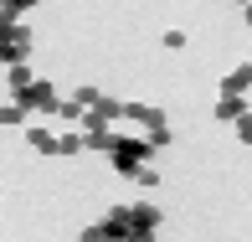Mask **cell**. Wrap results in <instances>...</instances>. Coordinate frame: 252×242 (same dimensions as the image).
Segmentation results:
<instances>
[{
	"label": "cell",
	"instance_id": "cell-22",
	"mask_svg": "<svg viewBox=\"0 0 252 242\" xmlns=\"http://www.w3.org/2000/svg\"><path fill=\"white\" fill-rule=\"evenodd\" d=\"M242 21H247V26H252V0H247V5H242Z\"/></svg>",
	"mask_w": 252,
	"mask_h": 242
},
{
	"label": "cell",
	"instance_id": "cell-1",
	"mask_svg": "<svg viewBox=\"0 0 252 242\" xmlns=\"http://www.w3.org/2000/svg\"><path fill=\"white\" fill-rule=\"evenodd\" d=\"M108 155H113V170L134 180V170L150 160V144H144V139H134V134H113V149H108Z\"/></svg>",
	"mask_w": 252,
	"mask_h": 242
},
{
	"label": "cell",
	"instance_id": "cell-4",
	"mask_svg": "<svg viewBox=\"0 0 252 242\" xmlns=\"http://www.w3.org/2000/svg\"><path fill=\"white\" fill-rule=\"evenodd\" d=\"M139 227V232H159V206L155 201H129V232ZM124 232V237H129Z\"/></svg>",
	"mask_w": 252,
	"mask_h": 242
},
{
	"label": "cell",
	"instance_id": "cell-7",
	"mask_svg": "<svg viewBox=\"0 0 252 242\" xmlns=\"http://www.w3.org/2000/svg\"><path fill=\"white\" fill-rule=\"evenodd\" d=\"M88 119H98V124H108V129H113V124L124 119V103H119V98H108V93H98V103L88 108Z\"/></svg>",
	"mask_w": 252,
	"mask_h": 242
},
{
	"label": "cell",
	"instance_id": "cell-20",
	"mask_svg": "<svg viewBox=\"0 0 252 242\" xmlns=\"http://www.w3.org/2000/svg\"><path fill=\"white\" fill-rule=\"evenodd\" d=\"M124 242H155V232H139V227H134V232L124 237Z\"/></svg>",
	"mask_w": 252,
	"mask_h": 242
},
{
	"label": "cell",
	"instance_id": "cell-5",
	"mask_svg": "<svg viewBox=\"0 0 252 242\" xmlns=\"http://www.w3.org/2000/svg\"><path fill=\"white\" fill-rule=\"evenodd\" d=\"M26 149L31 155H57V129L52 124H26Z\"/></svg>",
	"mask_w": 252,
	"mask_h": 242
},
{
	"label": "cell",
	"instance_id": "cell-9",
	"mask_svg": "<svg viewBox=\"0 0 252 242\" xmlns=\"http://www.w3.org/2000/svg\"><path fill=\"white\" fill-rule=\"evenodd\" d=\"M31 83H36V77H31V67H26V62H10V67H5V88H10V98H21Z\"/></svg>",
	"mask_w": 252,
	"mask_h": 242
},
{
	"label": "cell",
	"instance_id": "cell-8",
	"mask_svg": "<svg viewBox=\"0 0 252 242\" xmlns=\"http://www.w3.org/2000/svg\"><path fill=\"white\" fill-rule=\"evenodd\" d=\"M252 88V62H237L232 72L221 77V88H216V93H247Z\"/></svg>",
	"mask_w": 252,
	"mask_h": 242
},
{
	"label": "cell",
	"instance_id": "cell-19",
	"mask_svg": "<svg viewBox=\"0 0 252 242\" xmlns=\"http://www.w3.org/2000/svg\"><path fill=\"white\" fill-rule=\"evenodd\" d=\"M159 41H165V47H170V52H180V47H186V41H190V36H186V31H165V36H159Z\"/></svg>",
	"mask_w": 252,
	"mask_h": 242
},
{
	"label": "cell",
	"instance_id": "cell-15",
	"mask_svg": "<svg viewBox=\"0 0 252 242\" xmlns=\"http://www.w3.org/2000/svg\"><path fill=\"white\" fill-rule=\"evenodd\" d=\"M134 186H139V191H155L159 186V170L155 165H139V170H134Z\"/></svg>",
	"mask_w": 252,
	"mask_h": 242
},
{
	"label": "cell",
	"instance_id": "cell-17",
	"mask_svg": "<svg viewBox=\"0 0 252 242\" xmlns=\"http://www.w3.org/2000/svg\"><path fill=\"white\" fill-rule=\"evenodd\" d=\"M77 242H119V237H113L103 222H93V227H83V237H77Z\"/></svg>",
	"mask_w": 252,
	"mask_h": 242
},
{
	"label": "cell",
	"instance_id": "cell-10",
	"mask_svg": "<svg viewBox=\"0 0 252 242\" xmlns=\"http://www.w3.org/2000/svg\"><path fill=\"white\" fill-rule=\"evenodd\" d=\"M57 155H62V160H72V155H88L83 134H77V129H62V134H57Z\"/></svg>",
	"mask_w": 252,
	"mask_h": 242
},
{
	"label": "cell",
	"instance_id": "cell-13",
	"mask_svg": "<svg viewBox=\"0 0 252 242\" xmlns=\"http://www.w3.org/2000/svg\"><path fill=\"white\" fill-rule=\"evenodd\" d=\"M31 5H36V0H0V21H21Z\"/></svg>",
	"mask_w": 252,
	"mask_h": 242
},
{
	"label": "cell",
	"instance_id": "cell-23",
	"mask_svg": "<svg viewBox=\"0 0 252 242\" xmlns=\"http://www.w3.org/2000/svg\"><path fill=\"white\" fill-rule=\"evenodd\" d=\"M232 5H247V0H232Z\"/></svg>",
	"mask_w": 252,
	"mask_h": 242
},
{
	"label": "cell",
	"instance_id": "cell-12",
	"mask_svg": "<svg viewBox=\"0 0 252 242\" xmlns=\"http://www.w3.org/2000/svg\"><path fill=\"white\" fill-rule=\"evenodd\" d=\"M170 139H175V134H170V124H159V129H150V134H144L150 155H159V149H170Z\"/></svg>",
	"mask_w": 252,
	"mask_h": 242
},
{
	"label": "cell",
	"instance_id": "cell-18",
	"mask_svg": "<svg viewBox=\"0 0 252 242\" xmlns=\"http://www.w3.org/2000/svg\"><path fill=\"white\" fill-rule=\"evenodd\" d=\"M232 129H237V139H242V144H252V108H247V113H242V119H237V124H232Z\"/></svg>",
	"mask_w": 252,
	"mask_h": 242
},
{
	"label": "cell",
	"instance_id": "cell-11",
	"mask_svg": "<svg viewBox=\"0 0 252 242\" xmlns=\"http://www.w3.org/2000/svg\"><path fill=\"white\" fill-rule=\"evenodd\" d=\"M21 124H31V113L21 108L16 98H10V103H0V129H21Z\"/></svg>",
	"mask_w": 252,
	"mask_h": 242
},
{
	"label": "cell",
	"instance_id": "cell-3",
	"mask_svg": "<svg viewBox=\"0 0 252 242\" xmlns=\"http://www.w3.org/2000/svg\"><path fill=\"white\" fill-rule=\"evenodd\" d=\"M124 119L134 124V129H159V124H165V108H159V103H124Z\"/></svg>",
	"mask_w": 252,
	"mask_h": 242
},
{
	"label": "cell",
	"instance_id": "cell-6",
	"mask_svg": "<svg viewBox=\"0 0 252 242\" xmlns=\"http://www.w3.org/2000/svg\"><path fill=\"white\" fill-rule=\"evenodd\" d=\"M242 113H247V98L242 93H216V119H221V124H237Z\"/></svg>",
	"mask_w": 252,
	"mask_h": 242
},
{
	"label": "cell",
	"instance_id": "cell-14",
	"mask_svg": "<svg viewBox=\"0 0 252 242\" xmlns=\"http://www.w3.org/2000/svg\"><path fill=\"white\" fill-rule=\"evenodd\" d=\"M57 119H62L67 129H72V124H83V108H77L72 98H62V103H57Z\"/></svg>",
	"mask_w": 252,
	"mask_h": 242
},
{
	"label": "cell",
	"instance_id": "cell-21",
	"mask_svg": "<svg viewBox=\"0 0 252 242\" xmlns=\"http://www.w3.org/2000/svg\"><path fill=\"white\" fill-rule=\"evenodd\" d=\"M5 67H10V52H5V47H0V72H5Z\"/></svg>",
	"mask_w": 252,
	"mask_h": 242
},
{
	"label": "cell",
	"instance_id": "cell-16",
	"mask_svg": "<svg viewBox=\"0 0 252 242\" xmlns=\"http://www.w3.org/2000/svg\"><path fill=\"white\" fill-rule=\"evenodd\" d=\"M72 103H77V108L88 113V108H93V103H98V88H93V83H83V88H72Z\"/></svg>",
	"mask_w": 252,
	"mask_h": 242
},
{
	"label": "cell",
	"instance_id": "cell-2",
	"mask_svg": "<svg viewBox=\"0 0 252 242\" xmlns=\"http://www.w3.org/2000/svg\"><path fill=\"white\" fill-rule=\"evenodd\" d=\"M16 103L31 113V119H36V113H41V119H52V113H57V103H62V93H57V83L36 77V83H31V88H26V93H21Z\"/></svg>",
	"mask_w": 252,
	"mask_h": 242
}]
</instances>
